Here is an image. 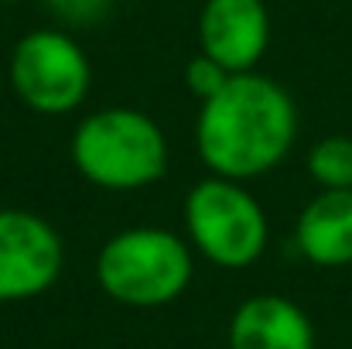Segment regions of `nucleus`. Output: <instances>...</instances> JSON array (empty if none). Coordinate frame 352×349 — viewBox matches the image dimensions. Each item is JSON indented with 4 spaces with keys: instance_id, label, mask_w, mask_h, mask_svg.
<instances>
[{
    "instance_id": "obj_1",
    "label": "nucleus",
    "mask_w": 352,
    "mask_h": 349,
    "mask_svg": "<svg viewBox=\"0 0 352 349\" xmlns=\"http://www.w3.org/2000/svg\"><path fill=\"white\" fill-rule=\"evenodd\" d=\"M298 140L291 93L260 72H239L202 103L195 116V151L202 165L230 182L274 171Z\"/></svg>"
},
{
    "instance_id": "obj_2",
    "label": "nucleus",
    "mask_w": 352,
    "mask_h": 349,
    "mask_svg": "<svg viewBox=\"0 0 352 349\" xmlns=\"http://www.w3.org/2000/svg\"><path fill=\"white\" fill-rule=\"evenodd\" d=\"M76 171L107 192H137L164 178L168 137L133 107H110L79 120L69 144Z\"/></svg>"
},
{
    "instance_id": "obj_3",
    "label": "nucleus",
    "mask_w": 352,
    "mask_h": 349,
    "mask_svg": "<svg viewBox=\"0 0 352 349\" xmlns=\"http://www.w3.org/2000/svg\"><path fill=\"white\" fill-rule=\"evenodd\" d=\"M195 277L192 243L161 226L113 233L96 253V281L126 308H161L185 295Z\"/></svg>"
},
{
    "instance_id": "obj_4",
    "label": "nucleus",
    "mask_w": 352,
    "mask_h": 349,
    "mask_svg": "<svg viewBox=\"0 0 352 349\" xmlns=\"http://www.w3.org/2000/svg\"><path fill=\"white\" fill-rule=\"evenodd\" d=\"M185 233L192 250L226 271H243L256 264L270 240L260 199L243 182H230L219 175L202 178L185 195Z\"/></svg>"
},
{
    "instance_id": "obj_5",
    "label": "nucleus",
    "mask_w": 352,
    "mask_h": 349,
    "mask_svg": "<svg viewBox=\"0 0 352 349\" xmlns=\"http://www.w3.org/2000/svg\"><path fill=\"white\" fill-rule=\"evenodd\" d=\"M10 86L31 114L65 116L86 103L93 65L72 34L58 28H41L14 45Z\"/></svg>"
},
{
    "instance_id": "obj_6",
    "label": "nucleus",
    "mask_w": 352,
    "mask_h": 349,
    "mask_svg": "<svg viewBox=\"0 0 352 349\" xmlns=\"http://www.w3.org/2000/svg\"><path fill=\"white\" fill-rule=\"evenodd\" d=\"M65 264L58 230L28 209H0V302L45 295Z\"/></svg>"
},
{
    "instance_id": "obj_7",
    "label": "nucleus",
    "mask_w": 352,
    "mask_h": 349,
    "mask_svg": "<svg viewBox=\"0 0 352 349\" xmlns=\"http://www.w3.org/2000/svg\"><path fill=\"white\" fill-rule=\"evenodd\" d=\"M202 55L216 59L226 72H256L270 45V14L263 0H206L199 14Z\"/></svg>"
},
{
    "instance_id": "obj_8",
    "label": "nucleus",
    "mask_w": 352,
    "mask_h": 349,
    "mask_svg": "<svg viewBox=\"0 0 352 349\" xmlns=\"http://www.w3.org/2000/svg\"><path fill=\"white\" fill-rule=\"evenodd\" d=\"M230 349H315V326L298 302L253 295L230 319Z\"/></svg>"
},
{
    "instance_id": "obj_9",
    "label": "nucleus",
    "mask_w": 352,
    "mask_h": 349,
    "mask_svg": "<svg viewBox=\"0 0 352 349\" xmlns=\"http://www.w3.org/2000/svg\"><path fill=\"white\" fill-rule=\"evenodd\" d=\"M294 243L315 267L352 264V189L318 192L298 216Z\"/></svg>"
},
{
    "instance_id": "obj_10",
    "label": "nucleus",
    "mask_w": 352,
    "mask_h": 349,
    "mask_svg": "<svg viewBox=\"0 0 352 349\" xmlns=\"http://www.w3.org/2000/svg\"><path fill=\"white\" fill-rule=\"evenodd\" d=\"M308 175L322 185V192L352 189V137H322L308 151Z\"/></svg>"
},
{
    "instance_id": "obj_11",
    "label": "nucleus",
    "mask_w": 352,
    "mask_h": 349,
    "mask_svg": "<svg viewBox=\"0 0 352 349\" xmlns=\"http://www.w3.org/2000/svg\"><path fill=\"white\" fill-rule=\"evenodd\" d=\"M230 76H233V72H226L216 59H209V55H202V52L185 65V86H188V93L199 96L202 103L212 100V96L230 83Z\"/></svg>"
},
{
    "instance_id": "obj_12",
    "label": "nucleus",
    "mask_w": 352,
    "mask_h": 349,
    "mask_svg": "<svg viewBox=\"0 0 352 349\" xmlns=\"http://www.w3.org/2000/svg\"><path fill=\"white\" fill-rule=\"evenodd\" d=\"M45 3H48V10H52L62 24H69V28L100 24V21L110 14V7H113V0H45Z\"/></svg>"
},
{
    "instance_id": "obj_13",
    "label": "nucleus",
    "mask_w": 352,
    "mask_h": 349,
    "mask_svg": "<svg viewBox=\"0 0 352 349\" xmlns=\"http://www.w3.org/2000/svg\"><path fill=\"white\" fill-rule=\"evenodd\" d=\"M0 3H21V0H0Z\"/></svg>"
}]
</instances>
